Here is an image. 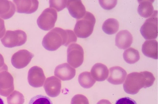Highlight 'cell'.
I'll use <instances>...</instances> for the list:
<instances>
[{
    "label": "cell",
    "mask_w": 158,
    "mask_h": 104,
    "mask_svg": "<svg viewBox=\"0 0 158 104\" xmlns=\"http://www.w3.org/2000/svg\"><path fill=\"white\" fill-rule=\"evenodd\" d=\"M3 71H8V68L5 64L3 57L2 54H0V73Z\"/></svg>",
    "instance_id": "obj_30"
},
{
    "label": "cell",
    "mask_w": 158,
    "mask_h": 104,
    "mask_svg": "<svg viewBox=\"0 0 158 104\" xmlns=\"http://www.w3.org/2000/svg\"><path fill=\"white\" fill-rule=\"evenodd\" d=\"M95 22L94 15L86 11L84 17L77 20L74 29L76 36L81 38L89 37L94 31Z\"/></svg>",
    "instance_id": "obj_3"
},
{
    "label": "cell",
    "mask_w": 158,
    "mask_h": 104,
    "mask_svg": "<svg viewBox=\"0 0 158 104\" xmlns=\"http://www.w3.org/2000/svg\"><path fill=\"white\" fill-rule=\"evenodd\" d=\"M8 104H23L24 96L17 90L14 91L7 98Z\"/></svg>",
    "instance_id": "obj_24"
},
{
    "label": "cell",
    "mask_w": 158,
    "mask_h": 104,
    "mask_svg": "<svg viewBox=\"0 0 158 104\" xmlns=\"http://www.w3.org/2000/svg\"><path fill=\"white\" fill-rule=\"evenodd\" d=\"M44 87L48 96L56 98L61 92V81L56 77H49L46 78Z\"/></svg>",
    "instance_id": "obj_11"
},
{
    "label": "cell",
    "mask_w": 158,
    "mask_h": 104,
    "mask_svg": "<svg viewBox=\"0 0 158 104\" xmlns=\"http://www.w3.org/2000/svg\"><path fill=\"white\" fill-rule=\"evenodd\" d=\"M0 104H5L3 100L1 98H0Z\"/></svg>",
    "instance_id": "obj_33"
},
{
    "label": "cell",
    "mask_w": 158,
    "mask_h": 104,
    "mask_svg": "<svg viewBox=\"0 0 158 104\" xmlns=\"http://www.w3.org/2000/svg\"><path fill=\"white\" fill-rule=\"evenodd\" d=\"M102 7L106 10H111L115 7L118 2L117 0H104L99 1Z\"/></svg>",
    "instance_id": "obj_27"
},
{
    "label": "cell",
    "mask_w": 158,
    "mask_h": 104,
    "mask_svg": "<svg viewBox=\"0 0 158 104\" xmlns=\"http://www.w3.org/2000/svg\"><path fill=\"white\" fill-rule=\"evenodd\" d=\"M140 33L146 40L156 39L158 36L157 11H154L152 16L147 19L142 25Z\"/></svg>",
    "instance_id": "obj_5"
},
{
    "label": "cell",
    "mask_w": 158,
    "mask_h": 104,
    "mask_svg": "<svg viewBox=\"0 0 158 104\" xmlns=\"http://www.w3.org/2000/svg\"><path fill=\"white\" fill-rule=\"evenodd\" d=\"M46 77L43 70L40 67L35 66L31 68L28 74L29 83L34 88H39L44 85Z\"/></svg>",
    "instance_id": "obj_10"
},
{
    "label": "cell",
    "mask_w": 158,
    "mask_h": 104,
    "mask_svg": "<svg viewBox=\"0 0 158 104\" xmlns=\"http://www.w3.org/2000/svg\"><path fill=\"white\" fill-rule=\"evenodd\" d=\"M119 22L114 18H109L106 20L102 25L103 31L108 35L115 34L119 29Z\"/></svg>",
    "instance_id": "obj_21"
},
{
    "label": "cell",
    "mask_w": 158,
    "mask_h": 104,
    "mask_svg": "<svg viewBox=\"0 0 158 104\" xmlns=\"http://www.w3.org/2000/svg\"><path fill=\"white\" fill-rule=\"evenodd\" d=\"M67 2L66 0H52L49 1L50 8H53L57 12H60L66 7Z\"/></svg>",
    "instance_id": "obj_25"
},
{
    "label": "cell",
    "mask_w": 158,
    "mask_h": 104,
    "mask_svg": "<svg viewBox=\"0 0 158 104\" xmlns=\"http://www.w3.org/2000/svg\"><path fill=\"white\" fill-rule=\"evenodd\" d=\"M6 28L5 22L2 18H0V39L3 37L5 34Z\"/></svg>",
    "instance_id": "obj_31"
},
{
    "label": "cell",
    "mask_w": 158,
    "mask_h": 104,
    "mask_svg": "<svg viewBox=\"0 0 158 104\" xmlns=\"http://www.w3.org/2000/svg\"><path fill=\"white\" fill-rule=\"evenodd\" d=\"M17 12L20 14H31L36 12L39 8V2L35 0H15Z\"/></svg>",
    "instance_id": "obj_12"
},
{
    "label": "cell",
    "mask_w": 158,
    "mask_h": 104,
    "mask_svg": "<svg viewBox=\"0 0 158 104\" xmlns=\"http://www.w3.org/2000/svg\"><path fill=\"white\" fill-rule=\"evenodd\" d=\"M15 90L13 77L7 71L0 73V95L7 97Z\"/></svg>",
    "instance_id": "obj_9"
},
{
    "label": "cell",
    "mask_w": 158,
    "mask_h": 104,
    "mask_svg": "<svg viewBox=\"0 0 158 104\" xmlns=\"http://www.w3.org/2000/svg\"><path fill=\"white\" fill-rule=\"evenodd\" d=\"M84 50L80 45L72 43L67 49V62L71 66L77 68L84 61Z\"/></svg>",
    "instance_id": "obj_7"
},
{
    "label": "cell",
    "mask_w": 158,
    "mask_h": 104,
    "mask_svg": "<svg viewBox=\"0 0 158 104\" xmlns=\"http://www.w3.org/2000/svg\"><path fill=\"white\" fill-rule=\"evenodd\" d=\"M34 57V55L27 50H19L13 55L11 63L15 68L20 69L26 67Z\"/></svg>",
    "instance_id": "obj_8"
},
{
    "label": "cell",
    "mask_w": 158,
    "mask_h": 104,
    "mask_svg": "<svg viewBox=\"0 0 158 104\" xmlns=\"http://www.w3.org/2000/svg\"><path fill=\"white\" fill-rule=\"evenodd\" d=\"M123 57L127 63L129 64H134L139 61L140 55L138 50L131 47L125 50Z\"/></svg>",
    "instance_id": "obj_23"
},
{
    "label": "cell",
    "mask_w": 158,
    "mask_h": 104,
    "mask_svg": "<svg viewBox=\"0 0 158 104\" xmlns=\"http://www.w3.org/2000/svg\"><path fill=\"white\" fill-rule=\"evenodd\" d=\"M57 19V13L55 10L46 8L38 18V26L42 30L48 31L54 27Z\"/></svg>",
    "instance_id": "obj_6"
},
{
    "label": "cell",
    "mask_w": 158,
    "mask_h": 104,
    "mask_svg": "<svg viewBox=\"0 0 158 104\" xmlns=\"http://www.w3.org/2000/svg\"><path fill=\"white\" fill-rule=\"evenodd\" d=\"M109 77L107 81L114 85H119L124 82L127 73L124 69L119 66H115L109 69Z\"/></svg>",
    "instance_id": "obj_15"
},
{
    "label": "cell",
    "mask_w": 158,
    "mask_h": 104,
    "mask_svg": "<svg viewBox=\"0 0 158 104\" xmlns=\"http://www.w3.org/2000/svg\"><path fill=\"white\" fill-rule=\"evenodd\" d=\"M78 82L83 88L88 89L94 85L96 81L91 75V73L85 71L81 73L79 75Z\"/></svg>",
    "instance_id": "obj_22"
},
{
    "label": "cell",
    "mask_w": 158,
    "mask_h": 104,
    "mask_svg": "<svg viewBox=\"0 0 158 104\" xmlns=\"http://www.w3.org/2000/svg\"><path fill=\"white\" fill-rule=\"evenodd\" d=\"M71 104H89L86 97L81 94H77L72 98Z\"/></svg>",
    "instance_id": "obj_28"
},
{
    "label": "cell",
    "mask_w": 158,
    "mask_h": 104,
    "mask_svg": "<svg viewBox=\"0 0 158 104\" xmlns=\"http://www.w3.org/2000/svg\"><path fill=\"white\" fill-rule=\"evenodd\" d=\"M97 104H111V103L108 100L102 99L99 101Z\"/></svg>",
    "instance_id": "obj_32"
},
{
    "label": "cell",
    "mask_w": 158,
    "mask_h": 104,
    "mask_svg": "<svg viewBox=\"0 0 158 104\" xmlns=\"http://www.w3.org/2000/svg\"><path fill=\"white\" fill-rule=\"evenodd\" d=\"M125 79L123 85L124 91L128 94L135 95L142 88L152 86L156 79L152 73L144 71L131 73Z\"/></svg>",
    "instance_id": "obj_2"
},
{
    "label": "cell",
    "mask_w": 158,
    "mask_h": 104,
    "mask_svg": "<svg viewBox=\"0 0 158 104\" xmlns=\"http://www.w3.org/2000/svg\"><path fill=\"white\" fill-rule=\"evenodd\" d=\"M133 38L131 32L127 30H122L117 33L115 37V45L121 50H125L131 47Z\"/></svg>",
    "instance_id": "obj_16"
},
{
    "label": "cell",
    "mask_w": 158,
    "mask_h": 104,
    "mask_svg": "<svg viewBox=\"0 0 158 104\" xmlns=\"http://www.w3.org/2000/svg\"><path fill=\"white\" fill-rule=\"evenodd\" d=\"M115 104H137V103L134 100L128 97H125V98L118 99Z\"/></svg>",
    "instance_id": "obj_29"
},
{
    "label": "cell",
    "mask_w": 158,
    "mask_h": 104,
    "mask_svg": "<svg viewBox=\"0 0 158 104\" xmlns=\"http://www.w3.org/2000/svg\"><path fill=\"white\" fill-rule=\"evenodd\" d=\"M27 40V35L21 30H7L4 37L1 39L2 44L5 47L12 48L24 44Z\"/></svg>",
    "instance_id": "obj_4"
},
{
    "label": "cell",
    "mask_w": 158,
    "mask_h": 104,
    "mask_svg": "<svg viewBox=\"0 0 158 104\" xmlns=\"http://www.w3.org/2000/svg\"><path fill=\"white\" fill-rule=\"evenodd\" d=\"M91 74L95 81L101 82L105 81L108 78L109 70L105 65L102 63H97L93 66Z\"/></svg>",
    "instance_id": "obj_17"
},
{
    "label": "cell",
    "mask_w": 158,
    "mask_h": 104,
    "mask_svg": "<svg viewBox=\"0 0 158 104\" xmlns=\"http://www.w3.org/2000/svg\"><path fill=\"white\" fill-rule=\"evenodd\" d=\"M77 38L73 30L56 27L45 35L42 40L43 47L49 51H55L62 46L76 43Z\"/></svg>",
    "instance_id": "obj_1"
},
{
    "label": "cell",
    "mask_w": 158,
    "mask_h": 104,
    "mask_svg": "<svg viewBox=\"0 0 158 104\" xmlns=\"http://www.w3.org/2000/svg\"><path fill=\"white\" fill-rule=\"evenodd\" d=\"M29 104H53L52 101L47 97L42 95H38L34 97Z\"/></svg>",
    "instance_id": "obj_26"
},
{
    "label": "cell",
    "mask_w": 158,
    "mask_h": 104,
    "mask_svg": "<svg viewBox=\"0 0 158 104\" xmlns=\"http://www.w3.org/2000/svg\"><path fill=\"white\" fill-rule=\"evenodd\" d=\"M142 52L146 57L157 59V42L154 40L146 41L142 45Z\"/></svg>",
    "instance_id": "obj_18"
},
{
    "label": "cell",
    "mask_w": 158,
    "mask_h": 104,
    "mask_svg": "<svg viewBox=\"0 0 158 104\" xmlns=\"http://www.w3.org/2000/svg\"><path fill=\"white\" fill-rule=\"evenodd\" d=\"M15 6L12 1H0V17L9 19L15 14Z\"/></svg>",
    "instance_id": "obj_19"
},
{
    "label": "cell",
    "mask_w": 158,
    "mask_h": 104,
    "mask_svg": "<svg viewBox=\"0 0 158 104\" xmlns=\"http://www.w3.org/2000/svg\"><path fill=\"white\" fill-rule=\"evenodd\" d=\"M153 1H138L139 6L138 8V14L142 17L147 18L152 16L154 12L153 6Z\"/></svg>",
    "instance_id": "obj_20"
},
{
    "label": "cell",
    "mask_w": 158,
    "mask_h": 104,
    "mask_svg": "<svg viewBox=\"0 0 158 104\" xmlns=\"http://www.w3.org/2000/svg\"><path fill=\"white\" fill-rule=\"evenodd\" d=\"M66 7L71 16L77 20L84 17L86 12L85 7L80 0L67 1Z\"/></svg>",
    "instance_id": "obj_13"
},
{
    "label": "cell",
    "mask_w": 158,
    "mask_h": 104,
    "mask_svg": "<svg viewBox=\"0 0 158 104\" xmlns=\"http://www.w3.org/2000/svg\"><path fill=\"white\" fill-rule=\"evenodd\" d=\"M76 74V70L67 63L59 65L54 71L55 76L63 81L73 79Z\"/></svg>",
    "instance_id": "obj_14"
}]
</instances>
